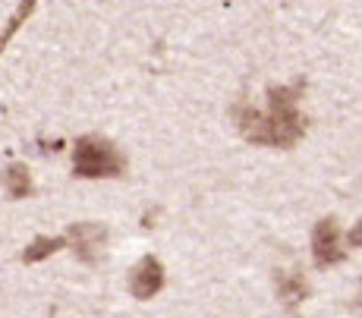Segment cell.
Wrapping results in <instances>:
<instances>
[{
	"label": "cell",
	"mask_w": 362,
	"mask_h": 318,
	"mask_svg": "<svg viewBox=\"0 0 362 318\" xmlns=\"http://www.w3.org/2000/svg\"><path fill=\"white\" fill-rule=\"evenodd\" d=\"M305 82L296 79L293 86H271L268 107L233 105V120L240 126L243 139L252 145H271V148H293L305 133V117L296 110V101L303 98Z\"/></svg>",
	"instance_id": "1"
},
{
	"label": "cell",
	"mask_w": 362,
	"mask_h": 318,
	"mask_svg": "<svg viewBox=\"0 0 362 318\" xmlns=\"http://www.w3.org/2000/svg\"><path fill=\"white\" fill-rule=\"evenodd\" d=\"M127 174V158L104 136H79L73 145V177L79 179H114Z\"/></svg>",
	"instance_id": "2"
},
{
	"label": "cell",
	"mask_w": 362,
	"mask_h": 318,
	"mask_svg": "<svg viewBox=\"0 0 362 318\" xmlns=\"http://www.w3.org/2000/svg\"><path fill=\"white\" fill-rule=\"evenodd\" d=\"M66 243L73 249V255L82 265H98V255L104 243H107V227L95 224V220H82V224L66 227Z\"/></svg>",
	"instance_id": "3"
},
{
	"label": "cell",
	"mask_w": 362,
	"mask_h": 318,
	"mask_svg": "<svg viewBox=\"0 0 362 318\" xmlns=\"http://www.w3.org/2000/svg\"><path fill=\"white\" fill-rule=\"evenodd\" d=\"M164 287V265L155 259V255H142V259L132 265L129 271V293L132 300L145 302L151 296H158Z\"/></svg>",
	"instance_id": "4"
},
{
	"label": "cell",
	"mask_w": 362,
	"mask_h": 318,
	"mask_svg": "<svg viewBox=\"0 0 362 318\" xmlns=\"http://www.w3.org/2000/svg\"><path fill=\"white\" fill-rule=\"evenodd\" d=\"M344 249H340V230L334 218H322L312 230V259L315 268H331L337 261H344Z\"/></svg>",
	"instance_id": "5"
},
{
	"label": "cell",
	"mask_w": 362,
	"mask_h": 318,
	"mask_svg": "<svg viewBox=\"0 0 362 318\" xmlns=\"http://www.w3.org/2000/svg\"><path fill=\"white\" fill-rule=\"evenodd\" d=\"M274 283H277V296H281V302H284L287 312H293L299 302L309 296V283H305V278L296 274V271H277Z\"/></svg>",
	"instance_id": "6"
},
{
	"label": "cell",
	"mask_w": 362,
	"mask_h": 318,
	"mask_svg": "<svg viewBox=\"0 0 362 318\" xmlns=\"http://www.w3.org/2000/svg\"><path fill=\"white\" fill-rule=\"evenodd\" d=\"M4 192H6V199H13V202L35 196L32 174H29V167H25L23 161H13L10 167L4 170Z\"/></svg>",
	"instance_id": "7"
},
{
	"label": "cell",
	"mask_w": 362,
	"mask_h": 318,
	"mask_svg": "<svg viewBox=\"0 0 362 318\" xmlns=\"http://www.w3.org/2000/svg\"><path fill=\"white\" fill-rule=\"evenodd\" d=\"M66 233L64 237H35L29 246L23 249V255L19 259L25 261V265H38V261H45L47 255H54V252H60V249H66Z\"/></svg>",
	"instance_id": "8"
},
{
	"label": "cell",
	"mask_w": 362,
	"mask_h": 318,
	"mask_svg": "<svg viewBox=\"0 0 362 318\" xmlns=\"http://www.w3.org/2000/svg\"><path fill=\"white\" fill-rule=\"evenodd\" d=\"M35 4H38V0H19L16 13H13V16H10V23H6V29L0 32V54H4V47L10 45V38L19 32V25H23L25 19H29V13L35 10Z\"/></svg>",
	"instance_id": "9"
},
{
	"label": "cell",
	"mask_w": 362,
	"mask_h": 318,
	"mask_svg": "<svg viewBox=\"0 0 362 318\" xmlns=\"http://www.w3.org/2000/svg\"><path fill=\"white\" fill-rule=\"evenodd\" d=\"M346 243H350L353 249H362V220L359 224H353V230L346 233Z\"/></svg>",
	"instance_id": "10"
}]
</instances>
